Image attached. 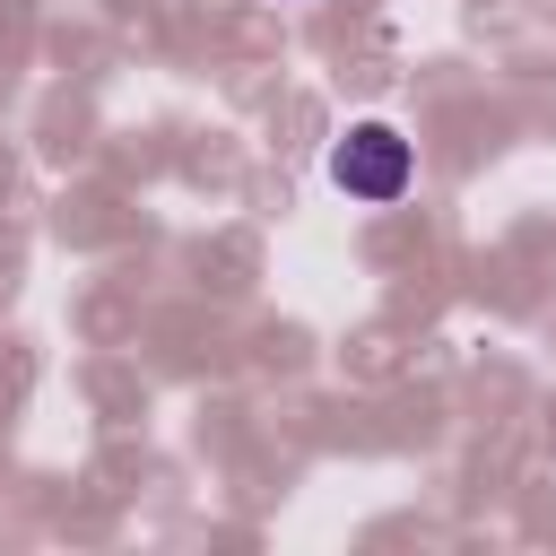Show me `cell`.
<instances>
[{"label": "cell", "instance_id": "cell-1", "mask_svg": "<svg viewBox=\"0 0 556 556\" xmlns=\"http://www.w3.org/2000/svg\"><path fill=\"white\" fill-rule=\"evenodd\" d=\"M330 182L348 200H400L408 191V139L391 122H356L339 148H330Z\"/></svg>", "mask_w": 556, "mask_h": 556}]
</instances>
